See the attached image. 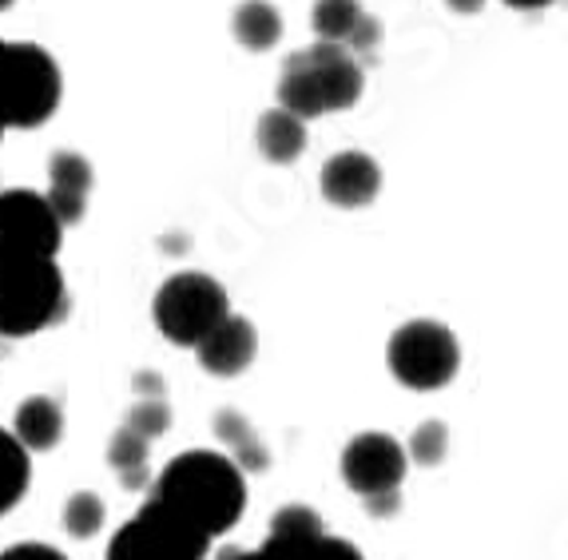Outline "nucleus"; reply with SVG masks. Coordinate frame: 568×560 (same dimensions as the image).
<instances>
[{
    "mask_svg": "<svg viewBox=\"0 0 568 560\" xmlns=\"http://www.w3.org/2000/svg\"><path fill=\"white\" fill-rule=\"evenodd\" d=\"M148 497L171 505L183 521L215 541L235 529L239 517L246 513V477L235 457L219 449H187L163 466Z\"/></svg>",
    "mask_w": 568,
    "mask_h": 560,
    "instance_id": "nucleus-1",
    "label": "nucleus"
},
{
    "mask_svg": "<svg viewBox=\"0 0 568 560\" xmlns=\"http://www.w3.org/2000/svg\"><path fill=\"white\" fill-rule=\"evenodd\" d=\"M366 72L358 57L346 44H318L291 52L278 77V108L298 120H318V115L346 112L362 100Z\"/></svg>",
    "mask_w": 568,
    "mask_h": 560,
    "instance_id": "nucleus-2",
    "label": "nucleus"
},
{
    "mask_svg": "<svg viewBox=\"0 0 568 560\" xmlns=\"http://www.w3.org/2000/svg\"><path fill=\"white\" fill-rule=\"evenodd\" d=\"M64 95V77L52 52L29 40H0V135L48 124Z\"/></svg>",
    "mask_w": 568,
    "mask_h": 560,
    "instance_id": "nucleus-3",
    "label": "nucleus"
},
{
    "mask_svg": "<svg viewBox=\"0 0 568 560\" xmlns=\"http://www.w3.org/2000/svg\"><path fill=\"white\" fill-rule=\"evenodd\" d=\"M64 310L68 286L57 258L0 255V338H32Z\"/></svg>",
    "mask_w": 568,
    "mask_h": 560,
    "instance_id": "nucleus-4",
    "label": "nucleus"
},
{
    "mask_svg": "<svg viewBox=\"0 0 568 560\" xmlns=\"http://www.w3.org/2000/svg\"><path fill=\"white\" fill-rule=\"evenodd\" d=\"M152 318L171 346L195 350L215 326L231 318V298L219 278L203 275V271H180L155 291Z\"/></svg>",
    "mask_w": 568,
    "mask_h": 560,
    "instance_id": "nucleus-5",
    "label": "nucleus"
},
{
    "mask_svg": "<svg viewBox=\"0 0 568 560\" xmlns=\"http://www.w3.org/2000/svg\"><path fill=\"white\" fill-rule=\"evenodd\" d=\"M211 537L183 521L171 505L148 497L135 517L115 529L104 560H207Z\"/></svg>",
    "mask_w": 568,
    "mask_h": 560,
    "instance_id": "nucleus-6",
    "label": "nucleus"
},
{
    "mask_svg": "<svg viewBox=\"0 0 568 560\" xmlns=\"http://www.w3.org/2000/svg\"><path fill=\"white\" fill-rule=\"evenodd\" d=\"M386 366L394 381L417 389V394H429V389H442L457 378L462 346H457L449 326L434 323V318H414V323L389 334Z\"/></svg>",
    "mask_w": 568,
    "mask_h": 560,
    "instance_id": "nucleus-7",
    "label": "nucleus"
},
{
    "mask_svg": "<svg viewBox=\"0 0 568 560\" xmlns=\"http://www.w3.org/2000/svg\"><path fill=\"white\" fill-rule=\"evenodd\" d=\"M406 469H409L406 446H402L398 437L378 434V429L351 437L338 457V474L346 481V489L358 493L366 505L389 501V497L398 493L402 481H406Z\"/></svg>",
    "mask_w": 568,
    "mask_h": 560,
    "instance_id": "nucleus-8",
    "label": "nucleus"
},
{
    "mask_svg": "<svg viewBox=\"0 0 568 560\" xmlns=\"http://www.w3.org/2000/svg\"><path fill=\"white\" fill-rule=\"evenodd\" d=\"M64 223L40 191H0V255L57 258Z\"/></svg>",
    "mask_w": 568,
    "mask_h": 560,
    "instance_id": "nucleus-9",
    "label": "nucleus"
},
{
    "mask_svg": "<svg viewBox=\"0 0 568 560\" xmlns=\"http://www.w3.org/2000/svg\"><path fill=\"white\" fill-rule=\"evenodd\" d=\"M258 549L266 560H366L358 544H351L346 537H331L323 529V517L306 505L278 509Z\"/></svg>",
    "mask_w": 568,
    "mask_h": 560,
    "instance_id": "nucleus-10",
    "label": "nucleus"
},
{
    "mask_svg": "<svg viewBox=\"0 0 568 560\" xmlns=\"http://www.w3.org/2000/svg\"><path fill=\"white\" fill-rule=\"evenodd\" d=\"M318 187H323V200L338 211L369 207L382 191V167L366 152H338L323 163Z\"/></svg>",
    "mask_w": 568,
    "mask_h": 560,
    "instance_id": "nucleus-11",
    "label": "nucleus"
},
{
    "mask_svg": "<svg viewBox=\"0 0 568 560\" xmlns=\"http://www.w3.org/2000/svg\"><path fill=\"white\" fill-rule=\"evenodd\" d=\"M195 354H200V366L211 378H239V374L251 370V362H255V354H258L255 323L231 314L227 323L215 326V330L195 346Z\"/></svg>",
    "mask_w": 568,
    "mask_h": 560,
    "instance_id": "nucleus-12",
    "label": "nucleus"
},
{
    "mask_svg": "<svg viewBox=\"0 0 568 560\" xmlns=\"http://www.w3.org/2000/svg\"><path fill=\"white\" fill-rule=\"evenodd\" d=\"M311 24L326 44H346L351 52H369L378 44V20L362 9L358 0H318L311 12Z\"/></svg>",
    "mask_w": 568,
    "mask_h": 560,
    "instance_id": "nucleus-13",
    "label": "nucleus"
},
{
    "mask_svg": "<svg viewBox=\"0 0 568 560\" xmlns=\"http://www.w3.org/2000/svg\"><path fill=\"white\" fill-rule=\"evenodd\" d=\"M48 203L60 215L64 227L80 223L88 211V195H92V163L77 152H57L48 160Z\"/></svg>",
    "mask_w": 568,
    "mask_h": 560,
    "instance_id": "nucleus-14",
    "label": "nucleus"
},
{
    "mask_svg": "<svg viewBox=\"0 0 568 560\" xmlns=\"http://www.w3.org/2000/svg\"><path fill=\"white\" fill-rule=\"evenodd\" d=\"M12 434L20 437V446L29 454H52L64 437V409L57 398H44V394H32L17 406V418H12Z\"/></svg>",
    "mask_w": 568,
    "mask_h": 560,
    "instance_id": "nucleus-15",
    "label": "nucleus"
},
{
    "mask_svg": "<svg viewBox=\"0 0 568 560\" xmlns=\"http://www.w3.org/2000/svg\"><path fill=\"white\" fill-rule=\"evenodd\" d=\"M108 466L128 493H152V441L135 429H115L108 441Z\"/></svg>",
    "mask_w": 568,
    "mask_h": 560,
    "instance_id": "nucleus-16",
    "label": "nucleus"
},
{
    "mask_svg": "<svg viewBox=\"0 0 568 560\" xmlns=\"http://www.w3.org/2000/svg\"><path fill=\"white\" fill-rule=\"evenodd\" d=\"M255 143L266 163H294L306 152V120L283 112V108H271V112L258 120Z\"/></svg>",
    "mask_w": 568,
    "mask_h": 560,
    "instance_id": "nucleus-17",
    "label": "nucleus"
},
{
    "mask_svg": "<svg viewBox=\"0 0 568 560\" xmlns=\"http://www.w3.org/2000/svg\"><path fill=\"white\" fill-rule=\"evenodd\" d=\"M231 32L246 52H271L283 40V12L266 0H243L231 17Z\"/></svg>",
    "mask_w": 568,
    "mask_h": 560,
    "instance_id": "nucleus-18",
    "label": "nucleus"
},
{
    "mask_svg": "<svg viewBox=\"0 0 568 560\" xmlns=\"http://www.w3.org/2000/svg\"><path fill=\"white\" fill-rule=\"evenodd\" d=\"M32 485V454L12 429H0V517L12 513Z\"/></svg>",
    "mask_w": 568,
    "mask_h": 560,
    "instance_id": "nucleus-19",
    "label": "nucleus"
},
{
    "mask_svg": "<svg viewBox=\"0 0 568 560\" xmlns=\"http://www.w3.org/2000/svg\"><path fill=\"white\" fill-rule=\"evenodd\" d=\"M60 521H64L68 537H77V541H92L95 532L108 525V505L100 501V493H88V489H84V493L68 497Z\"/></svg>",
    "mask_w": 568,
    "mask_h": 560,
    "instance_id": "nucleus-20",
    "label": "nucleus"
},
{
    "mask_svg": "<svg viewBox=\"0 0 568 560\" xmlns=\"http://www.w3.org/2000/svg\"><path fill=\"white\" fill-rule=\"evenodd\" d=\"M171 426V409L163 398H152V401H135L132 414H128V429L143 434L148 441H155L160 434H168Z\"/></svg>",
    "mask_w": 568,
    "mask_h": 560,
    "instance_id": "nucleus-21",
    "label": "nucleus"
},
{
    "mask_svg": "<svg viewBox=\"0 0 568 560\" xmlns=\"http://www.w3.org/2000/svg\"><path fill=\"white\" fill-rule=\"evenodd\" d=\"M0 560H68V557L44 541H20V544H9V549L0 552Z\"/></svg>",
    "mask_w": 568,
    "mask_h": 560,
    "instance_id": "nucleus-22",
    "label": "nucleus"
},
{
    "mask_svg": "<svg viewBox=\"0 0 568 560\" xmlns=\"http://www.w3.org/2000/svg\"><path fill=\"white\" fill-rule=\"evenodd\" d=\"M219 560H266L263 549H227L219 552Z\"/></svg>",
    "mask_w": 568,
    "mask_h": 560,
    "instance_id": "nucleus-23",
    "label": "nucleus"
},
{
    "mask_svg": "<svg viewBox=\"0 0 568 560\" xmlns=\"http://www.w3.org/2000/svg\"><path fill=\"white\" fill-rule=\"evenodd\" d=\"M509 9H521V12H537V9H549L552 0H505Z\"/></svg>",
    "mask_w": 568,
    "mask_h": 560,
    "instance_id": "nucleus-24",
    "label": "nucleus"
},
{
    "mask_svg": "<svg viewBox=\"0 0 568 560\" xmlns=\"http://www.w3.org/2000/svg\"><path fill=\"white\" fill-rule=\"evenodd\" d=\"M481 4H485V0H449V9H454V12H477Z\"/></svg>",
    "mask_w": 568,
    "mask_h": 560,
    "instance_id": "nucleus-25",
    "label": "nucleus"
},
{
    "mask_svg": "<svg viewBox=\"0 0 568 560\" xmlns=\"http://www.w3.org/2000/svg\"><path fill=\"white\" fill-rule=\"evenodd\" d=\"M12 4H17V0H0V12H9Z\"/></svg>",
    "mask_w": 568,
    "mask_h": 560,
    "instance_id": "nucleus-26",
    "label": "nucleus"
}]
</instances>
